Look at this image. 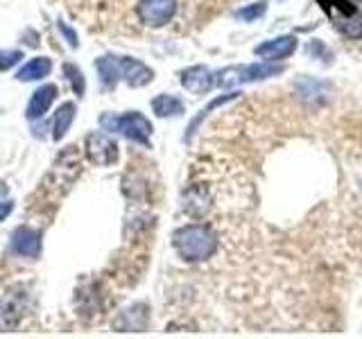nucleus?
Returning <instances> with one entry per match:
<instances>
[{
    "label": "nucleus",
    "instance_id": "nucleus-1",
    "mask_svg": "<svg viewBox=\"0 0 362 339\" xmlns=\"http://www.w3.org/2000/svg\"><path fill=\"white\" fill-rule=\"evenodd\" d=\"M173 246L186 263H204L218 251V235L206 224H186L173 233Z\"/></svg>",
    "mask_w": 362,
    "mask_h": 339
},
{
    "label": "nucleus",
    "instance_id": "nucleus-2",
    "mask_svg": "<svg viewBox=\"0 0 362 339\" xmlns=\"http://www.w3.org/2000/svg\"><path fill=\"white\" fill-rule=\"evenodd\" d=\"M100 127L105 131L113 133H122L127 136L129 141L141 143L145 147H150V133H152V124L143 113L132 111V113H122V116H113V113H105L100 116Z\"/></svg>",
    "mask_w": 362,
    "mask_h": 339
},
{
    "label": "nucleus",
    "instance_id": "nucleus-3",
    "mask_svg": "<svg viewBox=\"0 0 362 339\" xmlns=\"http://www.w3.org/2000/svg\"><path fill=\"white\" fill-rule=\"evenodd\" d=\"M179 9L177 0H139L136 3V18L147 28H163L175 18Z\"/></svg>",
    "mask_w": 362,
    "mask_h": 339
},
{
    "label": "nucleus",
    "instance_id": "nucleus-4",
    "mask_svg": "<svg viewBox=\"0 0 362 339\" xmlns=\"http://www.w3.org/2000/svg\"><path fill=\"white\" fill-rule=\"evenodd\" d=\"M283 73L281 66H272V64H252V66H233V68H224L218 75L215 84L218 86H233V84H245V82H256V79H265L272 75Z\"/></svg>",
    "mask_w": 362,
    "mask_h": 339
},
{
    "label": "nucleus",
    "instance_id": "nucleus-5",
    "mask_svg": "<svg viewBox=\"0 0 362 339\" xmlns=\"http://www.w3.org/2000/svg\"><path fill=\"white\" fill-rule=\"evenodd\" d=\"M86 154L90 163L95 165H111L118 158V145L105 133H88L86 138Z\"/></svg>",
    "mask_w": 362,
    "mask_h": 339
},
{
    "label": "nucleus",
    "instance_id": "nucleus-6",
    "mask_svg": "<svg viewBox=\"0 0 362 339\" xmlns=\"http://www.w3.org/2000/svg\"><path fill=\"white\" fill-rule=\"evenodd\" d=\"M118 59V71H120V77L127 82L129 86L134 88H141L145 84H150L154 79V73L147 68L145 64L132 59V56H116Z\"/></svg>",
    "mask_w": 362,
    "mask_h": 339
},
{
    "label": "nucleus",
    "instance_id": "nucleus-7",
    "mask_svg": "<svg viewBox=\"0 0 362 339\" xmlns=\"http://www.w3.org/2000/svg\"><path fill=\"white\" fill-rule=\"evenodd\" d=\"M11 249L18 254V256H25V258H37L41 251V233L32 226H18L11 235Z\"/></svg>",
    "mask_w": 362,
    "mask_h": 339
},
{
    "label": "nucleus",
    "instance_id": "nucleus-8",
    "mask_svg": "<svg viewBox=\"0 0 362 339\" xmlns=\"http://www.w3.org/2000/svg\"><path fill=\"white\" fill-rule=\"evenodd\" d=\"M213 77L215 75L209 71L206 66H192V68H188V71L181 73V86H184L186 90H190V93H195V95H204L213 88V84H215Z\"/></svg>",
    "mask_w": 362,
    "mask_h": 339
},
{
    "label": "nucleus",
    "instance_id": "nucleus-9",
    "mask_svg": "<svg viewBox=\"0 0 362 339\" xmlns=\"http://www.w3.org/2000/svg\"><path fill=\"white\" fill-rule=\"evenodd\" d=\"M297 50V39L294 37H276L272 41H265L256 45V54L263 56L267 61H279V59H288V56Z\"/></svg>",
    "mask_w": 362,
    "mask_h": 339
},
{
    "label": "nucleus",
    "instance_id": "nucleus-10",
    "mask_svg": "<svg viewBox=\"0 0 362 339\" xmlns=\"http://www.w3.org/2000/svg\"><path fill=\"white\" fill-rule=\"evenodd\" d=\"M23 319V301L18 294H9L0 301V333L14 331Z\"/></svg>",
    "mask_w": 362,
    "mask_h": 339
},
{
    "label": "nucleus",
    "instance_id": "nucleus-11",
    "mask_svg": "<svg viewBox=\"0 0 362 339\" xmlns=\"http://www.w3.org/2000/svg\"><path fill=\"white\" fill-rule=\"evenodd\" d=\"M54 97H57V86L54 84H45L39 90H34V95H32L30 105L25 109L28 120H37V118L43 116V113H48Z\"/></svg>",
    "mask_w": 362,
    "mask_h": 339
},
{
    "label": "nucleus",
    "instance_id": "nucleus-12",
    "mask_svg": "<svg viewBox=\"0 0 362 339\" xmlns=\"http://www.w3.org/2000/svg\"><path fill=\"white\" fill-rule=\"evenodd\" d=\"M50 71H52V61L48 56H37V59H30L23 66L16 77L21 82H32V79H41L45 75H50Z\"/></svg>",
    "mask_w": 362,
    "mask_h": 339
},
{
    "label": "nucleus",
    "instance_id": "nucleus-13",
    "mask_svg": "<svg viewBox=\"0 0 362 339\" xmlns=\"http://www.w3.org/2000/svg\"><path fill=\"white\" fill-rule=\"evenodd\" d=\"M152 109L158 118H170V116H181L184 113V102L175 95H156L152 100Z\"/></svg>",
    "mask_w": 362,
    "mask_h": 339
},
{
    "label": "nucleus",
    "instance_id": "nucleus-14",
    "mask_svg": "<svg viewBox=\"0 0 362 339\" xmlns=\"http://www.w3.org/2000/svg\"><path fill=\"white\" fill-rule=\"evenodd\" d=\"M75 118V105L73 102H66V105L59 107V111H57L54 116V122H52V138L54 141H62L68 127H71V122Z\"/></svg>",
    "mask_w": 362,
    "mask_h": 339
},
{
    "label": "nucleus",
    "instance_id": "nucleus-15",
    "mask_svg": "<svg viewBox=\"0 0 362 339\" xmlns=\"http://www.w3.org/2000/svg\"><path fill=\"white\" fill-rule=\"evenodd\" d=\"M95 68H98V73H100L102 84H105L107 88H113V86L118 84L120 71H118V59H116V56H102V59L95 61Z\"/></svg>",
    "mask_w": 362,
    "mask_h": 339
},
{
    "label": "nucleus",
    "instance_id": "nucleus-16",
    "mask_svg": "<svg viewBox=\"0 0 362 339\" xmlns=\"http://www.w3.org/2000/svg\"><path fill=\"white\" fill-rule=\"evenodd\" d=\"M335 28H339V32L344 34L349 39H362V9L354 11L351 16L342 18L335 23Z\"/></svg>",
    "mask_w": 362,
    "mask_h": 339
},
{
    "label": "nucleus",
    "instance_id": "nucleus-17",
    "mask_svg": "<svg viewBox=\"0 0 362 339\" xmlns=\"http://www.w3.org/2000/svg\"><path fill=\"white\" fill-rule=\"evenodd\" d=\"M265 11H267V3H254V5H247L243 9H238L235 18L245 20V23H252V20H256L260 16H265Z\"/></svg>",
    "mask_w": 362,
    "mask_h": 339
},
{
    "label": "nucleus",
    "instance_id": "nucleus-18",
    "mask_svg": "<svg viewBox=\"0 0 362 339\" xmlns=\"http://www.w3.org/2000/svg\"><path fill=\"white\" fill-rule=\"evenodd\" d=\"M64 73H66V77L71 79V84H73V90L77 95H84V88H86V84H84V75H82V71L79 68H75L73 64H66L64 66Z\"/></svg>",
    "mask_w": 362,
    "mask_h": 339
},
{
    "label": "nucleus",
    "instance_id": "nucleus-19",
    "mask_svg": "<svg viewBox=\"0 0 362 339\" xmlns=\"http://www.w3.org/2000/svg\"><path fill=\"white\" fill-rule=\"evenodd\" d=\"M21 59H23V52H18V50L0 52V71H9V68L18 64Z\"/></svg>",
    "mask_w": 362,
    "mask_h": 339
},
{
    "label": "nucleus",
    "instance_id": "nucleus-20",
    "mask_svg": "<svg viewBox=\"0 0 362 339\" xmlns=\"http://www.w3.org/2000/svg\"><path fill=\"white\" fill-rule=\"evenodd\" d=\"M59 30L64 32V37H66V41H68V43H71V45H73V48H75V45H77V34H75V32H73L71 28H66V25H64V23H59Z\"/></svg>",
    "mask_w": 362,
    "mask_h": 339
},
{
    "label": "nucleus",
    "instance_id": "nucleus-21",
    "mask_svg": "<svg viewBox=\"0 0 362 339\" xmlns=\"http://www.w3.org/2000/svg\"><path fill=\"white\" fill-rule=\"evenodd\" d=\"M11 210H14V201H0V222H3Z\"/></svg>",
    "mask_w": 362,
    "mask_h": 339
}]
</instances>
